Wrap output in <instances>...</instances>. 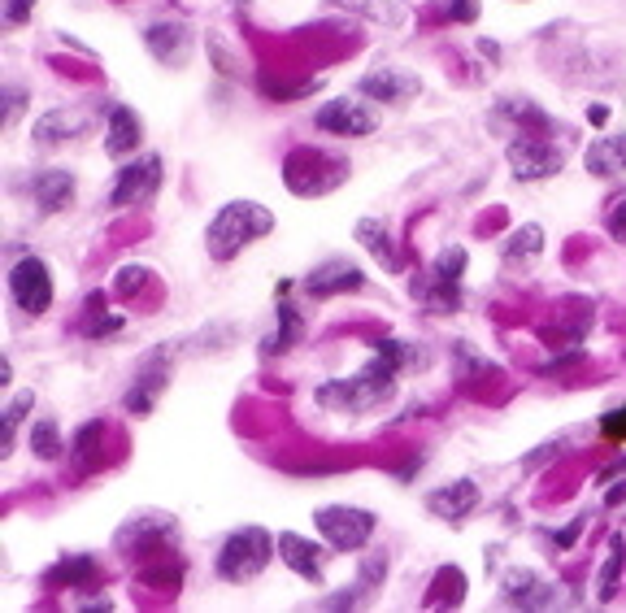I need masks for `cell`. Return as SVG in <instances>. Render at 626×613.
I'll use <instances>...</instances> for the list:
<instances>
[{"mask_svg":"<svg viewBox=\"0 0 626 613\" xmlns=\"http://www.w3.org/2000/svg\"><path fill=\"white\" fill-rule=\"evenodd\" d=\"M274 553H279V544H274L270 531H261V527L231 531L227 540H222V548H218V579H227V583L257 579V574L274 561Z\"/></svg>","mask_w":626,"mask_h":613,"instance_id":"obj_5","label":"cell"},{"mask_svg":"<svg viewBox=\"0 0 626 613\" xmlns=\"http://www.w3.org/2000/svg\"><path fill=\"white\" fill-rule=\"evenodd\" d=\"M144 48L153 53L161 66H187V57H192V27L187 22H153V27L144 31Z\"/></svg>","mask_w":626,"mask_h":613,"instance_id":"obj_14","label":"cell"},{"mask_svg":"<svg viewBox=\"0 0 626 613\" xmlns=\"http://www.w3.org/2000/svg\"><path fill=\"white\" fill-rule=\"evenodd\" d=\"M148 279V270L144 266H127V270H118V296H131L135 287H144Z\"/></svg>","mask_w":626,"mask_h":613,"instance_id":"obj_43","label":"cell"},{"mask_svg":"<svg viewBox=\"0 0 626 613\" xmlns=\"http://www.w3.org/2000/svg\"><path fill=\"white\" fill-rule=\"evenodd\" d=\"M505 161L513 170V179L518 183H540V179H553V174H561V166H566V153H561L557 144L540 140V135H513L509 148H505Z\"/></svg>","mask_w":626,"mask_h":613,"instance_id":"obj_7","label":"cell"},{"mask_svg":"<svg viewBox=\"0 0 626 613\" xmlns=\"http://www.w3.org/2000/svg\"><path fill=\"white\" fill-rule=\"evenodd\" d=\"M183 579V561L170 553V548H161V553L153 557H144V566H140V583L144 587H157V592H174Z\"/></svg>","mask_w":626,"mask_h":613,"instance_id":"obj_29","label":"cell"},{"mask_svg":"<svg viewBox=\"0 0 626 613\" xmlns=\"http://www.w3.org/2000/svg\"><path fill=\"white\" fill-rule=\"evenodd\" d=\"M566 444H570V435H557V440L540 444V448H535V453H531L527 461H522V470H540L544 461H553V457H557V453H561V448H566Z\"/></svg>","mask_w":626,"mask_h":613,"instance_id":"obj_39","label":"cell"},{"mask_svg":"<svg viewBox=\"0 0 626 613\" xmlns=\"http://www.w3.org/2000/svg\"><path fill=\"white\" fill-rule=\"evenodd\" d=\"M122 322H127V318L109 309L105 292H92V296H87V305H83L79 331L87 335V340H105V335H118V331H122Z\"/></svg>","mask_w":626,"mask_h":613,"instance_id":"obj_28","label":"cell"},{"mask_svg":"<svg viewBox=\"0 0 626 613\" xmlns=\"http://www.w3.org/2000/svg\"><path fill=\"white\" fill-rule=\"evenodd\" d=\"M583 527H587V514H583V518H574L566 531H553V544H557V548H570V544L583 535Z\"/></svg>","mask_w":626,"mask_h":613,"instance_id":"obj_45","label":"cell"},{"mask_svg":"<svg viewBox=\"0 0 626 613\" xmlns=\"http://www.w3.org/2000/svg\"><path fill=\"white\" fill-rule=\"evenodd\" d=\"M35 14V0H5V22L9 27H22Z\"/></svg>","mask_w":626,"mask_h":613,"instance_id":"obj_44","label":"cell"},{"mask_svg":"<svg viewBox=\"0 0 626 613\" xmlns=\"http://www.w3.org/2000/svg\"><path fill=\"white\" fill-rule=\"evenodd\" d=\"M274 231V214L257 200H227L214 214L205 231V248L214 261H235L248 244H257L261 235Z\"/></svg>","mask_w":626,"mask_h":613,"instance_id":"obj_2","label":"cell"},{"mask_svg":"<svg viewBox=\"0 0 626 613\" xmlns=\"http://www.w3.org/2000/svg\"><path fill=\"white\" fill-rule=\"evenodd\" d=\"M435 592H440V596H427L431 609H440V605H461V600H466V574L453 570V566H444L440 574H435Z\"/></svg>","mask_w":626,"mask_h":613,"instance_id":"obj_32","label":"cell"},{"mask_svg":"<svg viewBox=\"0 0 626 613\" xmlns=\"http://www.w3.org/2000/svg\"><path fill=\"white\" fill-rule=\"evenodd\" d=\"M453 357H457V366H461V383H470L474 374H496L492 361H487V357H474L470 344H453Z\"/></svg>","mask_w":626,"mask_h":613,"instance_id":"obj_35","label":"cell"},{"mask_svg":"<svg viewBox=\"0 0 626 613\" xmlns=\"http://www.w3.org/2000/svg\"><path fill=\"white\" fill-rule=\"evenodd\" d=\"M240 5H244V0H240Z\"/></svg>","mask_w":626,"mask_h":613,"instance_id":"obj_50","label":"cell"},{"mask_svg":"<svg viewBox=\"0 0 626 613\" xmlns=\"http://www.w3.org/2000/svg\"><path fill=\"white\" fill-rule=\"evenodd\" d=\"M579 361H583V348H566V353H557L553 361H544V366H540V374H544V379H553V374H566V370H574V366H579Z\"/></svg>","mask_w":626,"mask_h":613,"instance_id":"obj_40","label":"cell"},{"mask_svg":"<svg viewBox=\"0 0 626 613\" xmlns=\"http://www.w3.org/2000/svg\"><path fill=\"white\" fill-rule=\"evenodd\" d=\"M322 87V79H300V83H274V79H261V92L270 100H296V96H313Z\"/></svg>","mask_w":626,"mask_h":613,"instance_id":"obj_34","label":"cell"},{"mask_svg":"<svg viewBox=\"0 0 626 613\" xmlns=\"http://www.w3.org/2000/svg\"><path fill=\"white\" fill-rule=\"evenodd\" d=\"M313 522H318L322 540H327L335 553H357V548H366L374 540V527H379V518H374L370 509H357V505H322V509H313Z\"/></svg>","mask_w":626,"mask_h":613,"instance_id":"obj_6","label":"cell"},{"mask_svg":"<svg viewBox=\"0 0 626 613\" xmlns=\"http://www.w3.org/2000/svg\"><path fill=\"white\" fill-rule=\"evenodd\" d=\"M500 596H505V605H513V609H548L557 600V587L548 583L544 574L513 566L505 579H500Z\"/></svg>","mask_w":626,"mask_h":613,"instance_id":"obj_13","label":"cell"},{"mask_svg":"<svg viewBox=\"0 0 626 613\" xmlns=\"http://www.w3.org/2000/svg\"><path fill=\"white\" fill-rule=\"evenodd\" d=\"M9 296H14L22 314L31 318L48 314V305H53V270H48V261L35 253L14 261V270H9Z\"/></svg>","mask_w":626,"mask_h":613,"instance_id":"obj_8","label":"cell"},{"mask_svg":"<svg viewBox=\"0 0 626 613\" xmlns=\"http://www.w3.org/2000/svg\"><path fill=\"white\" fill-rule=\"evenodd\" d=\"M170 348H174V344H161L157 353L144 357V366H140V374H135L131 392L122 396V409H127V414H135V418L153 414L157 396L166 392V383H170Z\"/></svg>","mask_w":626,"mask_h":613,"instance_id":"obj_10","label":"cell"},{"mask_svg":"<svg viewBox=\"0 0 626 613\" xmlns=\"http://www.w3.org/2000/svg\"><path fill=\"white\" fill-rule=\"evenodd\" d=\"M413 366H427V353H422L418 344L379 340L366 366L357 374H344V379H327L313 392V400H318L322 409H331V414H370L383 400H392L400 370H413Z\"/></svg>","mask_w":626,"mask_h":613,"instance_id":"obj_1","label":"cell"},{"mask_svg":"<svg viewBox=\"0 0 626 613\" xmlns=\"http://www.w3.org/2000/svg\"><path fill=\"white\" fill-rule=\"evenodd\" d=\"M279 557H283V566L292 570V574H300V579H309V583H318L322 579V548L313 544V540H305V535H296V531H279Z\"/></svg>","mask_w":626,"mask_h":613,"instance_id":"obj_18","label":"cell"},{"mask_svg":"<svg viewBox=\"0 0 626 613\" xmlns=\"http://www.w3.org/2000/svg\"><path fill=\"white\" fill-rule=\"evenodd\" d=\"M357 92L379 100V105H405V100H413L422 92V79L409 70H370L366 79L357 83Z\"/></svg>","mask_w":626,"mask_h":613,"instance_id":"obj_15","label":"cell"},{"mask_svg":"<svg viewBox=\"0 0 626 613\" xmlns=\"http://www.w3.org/2000/svg\"><path fill=\"white\" fill-rule=\"evenodd\" d=\"M600 435L609 444H626V405H613L609 414H600Z\"/></svg>","mask_w":626,"mask_h":613,"instance_id":"obj_38","label":"cell"},{"mask_svg":"<svg viewBox=\"0 0 626 613\" xmlns=\"http://www.w3.org/2000/svg\"><path fill=\"white\" fill-rule=\"evenodd\" d=\"M435 14L466 27V22L479 18V0H435Z\"/></svg>","mask_w":626,"mask_h":613,"instance_id":"obj_36","label":"cell"},{"mask_svg":"<svg viewBox=\"0 0 626 613\" xmlns=\"http://www.w3.org/2000/svg\"><path fill=\"white\" fill-rule=\"evenodd\" d=\"M31 453L40 461H57L61 453H66V444H61V431H57L53 418H40L31 427Z\"/></svg>","mask_w":626,"mask_h":613,"instance_id":"obj_33","label":"cell"},{"mask_svg":"<svg viewBox=\"0 0 626 613\" xmlns=\"http://www.w3.org/2000/svg\"><path fill=\"white\" fill-rule=\"evenodd\" d=\"M622 474H626V457H618V461H609V466H605V470H600V474H596V483H613V479H622Z\"/></svg>","mask_w":626,"mask_h":613,"instance_id":"obj_47","label":"cell"},{"mask_svg":"<svg viewBox=\"0 0 626 613\" xmlns=\"http://www.w3.org/2000/svg\"><path fill=\"white\" fill-rule=\"evenodd\" d=\"M70 461H74V470L79 474H92L100 461H105V418H92V422H83V427L74 431Z\"/></svg>","mask_w":626,"mask_h":613,"instance_id":"obj_23","label":"cell"},{"mask_svg":"<svg viewBox=\"0 0 626 613\" xmlns=\"http://www.w3.org/2000/svg\"><path fill=\"white\" fill-rule=\"evenodd\" d=\"M22 100H27V92H22V87H5V127L14 122V114L22 109Z\"/></svg>","mask_w":626,"mask_h":613,"instance_id":"obj_46","label":"cell"},{"mask_svg":"<svg viewBox=\"0 0 626 613\" xmlns=\"http://www.w3.org/2000/svg\"><path fill=\"white\" fill-rule=\"evenodd\" d=\"M622 500H626V479H622V483H613V487H609V496H605V505H609V509H618V505H622Z\"/></svg>","mask_w":626,"mask_h":613,"instance_id":"obj_48","label":"cell"},{"mask_svg":"<svg viewBox=\"0 0 626 613\" xmlns=\"http://www.w3.org/2000/svg\"><path fill=\"white\" fill-rule=\"evenodd\" d=\"M100 579V566H96V557H61L53 570L44 574V583H53V587H70V592H83V587H92Z\"/></svg>","mask_w":626,"mask_h":613,"instance_id":"obj_27","label":"cell"},{"mask_svg":"<svg viewBox=\"0 0 626 613\" xmlns=\"http://www.w3.org/2000/svg\"><path fill=\"white\" fill-rule=\"evenodd\" d=\"M466 266H470V253L461 244H448L435 253V261L427 266L418 283H413V300L431 314H457L461 305V279H466Z\"/></svg>","mask_w":626,"mask_h":613,"instance_id":"obj_3","label":"cell"},{"mask_svg":"<svg viewBox=\"0 0 626 613\" xmlns=\"http://www.w3.org/2000/svg\"><path fill=\"white\" fill-rule=\"evenodd\" d=\"M83 131H87V114H83V109H48V114L35 118L31 140L40 144V148H53V144L74 140V135H83Z\"/></svg>","mask_w":626,"mask_h":613,"instance_id":"obj_21","label":"cell"},{"mask_svg":"<svg viewBox=\"0 0 626 613\" xmlns=\"http://www.w3.org/2000/svg\"><path fill=\"white\" fill-rule=\"evenodd\" d=\"M300 340H305V322H300L292 300H279V327L261 340V357H283V353H292Z\"/></svg>","mask_w":626,"mask_h":613,"instance_id":"obj_25","label":"cell"},{"mask_svg":"<svg viewBox=\"0 0 626 613\" xmlns=\"http://www.w3.org/2000/svg\"><path fill=\"white\" fill-rule=\"evenodd\" d=\"M587 174H600V179H613V174L626 170V135H605V140H592L583 157Z\"/></svg>","mask_w":626,"mask_h":613,"instance_id":"obj_26","label":"cell"},{"mask_svg":"<svg viewBox=\"0 0 626 613\" xmlns=\"http://www.w3.org/2000/svg\"><path fill=\"white\" fill-rule=\"evenodd\" d=\"M361 287H366V270H361L357 261H348V257L322 261V266H313L309 279H305V292L313 300H331V296H344V292H361Z\"/></svg>","mask_w":626,"mask_h":613,"instance_id":"obj_12","label":"cell"},{"mask_svg":"<svg viewBox=\"0 0 626 613\" xmlns=\"http://www.w3.org/2000/svg\"><path fill=\"white\" fill-rule=\"evenodd\" d=\"M140 135H144V127L127 105H109V118H105V153L109 157H118V161L131 157L135 148H140Z\"/></svg>","mask_w":626,"mask_h":613,"instance_id":"obj_20","label":"cell"},{"mask_svg":"<svg viewBox=\"0 0 626 613\" xmlns=\"http://www.w3.org/2000/svg\"><path fill=\"white\" fill-rule=\"evenodd\" d=\"M31 196L40 200L44 214H61V209H70V200H74V174L70 170H35Z\"/></svg>","mask_w":626,"mask_h":613,"instance_id":"obj_22","label":"cell"},{"mask_svg":"<svg viewBox=\"0 0 626 613\" xmlns=\"http://www.w3.org/2000/svg\"><path fill=\"white\" fill-rule=\"evenodd\" d=\"M348 179V161L331 157L322 148H292L283 161V183L292 196H327Z\"/></svg>","mask_w":626,"mask_h":613,"instance_id":"obj_4","label":"cell"},{"mask_svg":"<svg viewBox=\"0 0 626 613\" xmlns=\"http://www.w3.org/2000/svg\"><path fill=\"white\" fill-rule=\"evenodd\" d=\"M622 570H626V535H622V531H613V535H609L605 570H600V579H596V596H600V600H613V596H618Z\"/></svg>","mask_w":626,"mask_h":613,"instance_id":"obj_30","label":"cell"},{"mask_svg":"<svg viewBox=\"0 0 626 613\" xmlns=\"http://www.w3.org/2000/svg\"><path fill=\"white\" fill-rule=\"evenodd\" d=\"M540 248H544V227L527 222V227H518V231L509 235L505 261H531V257H540Z\"/></svg>","mask_w":626,"mask_h":613,"instance_id":"obj_31","label":"cell"},{"mask_svg":"<svg viewBox=\"0 0 626 613\" xmlns=\"http://www.w3.org/2000/svg\"><path fill=\"white\" fill-rule=\"evenodd\" d=\"M161 157L157 153H148L140 161H131V166H122L118 170V179H114V192H109V209H135V205H148V200L157 196V187H161Z\"/></svg>","mask_w":626,"mask_h":613,"instance_id":"obj_9","label":"cell"},{"mask_svg":"<svg viewBox=\"0 0 626 613\" xmlns=\"http://www.w3.org/2000/svg\"><path fill=\"white\" fill-rule=\"evenodd\" d=\"M383 574H387V557H383V553H370L366 561H361V574H357V579L366 583V587H374V583L383 579Z\"/></svg>","mask_w":626,"mask_h":613,"instance_id":"obj_41","label":"cell"},{"mask_svg":"<svg viewBox=\"0 0 626 613\" xmlns=\"http://www.w3.org/2000/svg\"><path fill=\"white\" fill-rule=\"evenodd\" d=\"M79 609H114V600L100 596V600H79Z\"/></svg>","mask_w":626,"mask_h":613,"instance_id":"obj_49","label":"cell"},{"mask_svg":"<svg viewBox=\"0 0 626 613\" xmlns=\"http://www.w3.org/2000/svg\"><path fill=\"white\" fill-rule=\"evenodd\" d=\"M605 227H609V240H613V244H626V196L609 209V222H605Z\"/></svg>","mask_w":626,"mask_h":613,"instance_id":"obj_42","label":"cell"},{"mask_svg":"<svg viewBox=\"0 0 626 613\" xmlns=\"http://www.w3.org/2000/svg\"><path fill=\"white\" fill-rule=\"evenodd\" d=\"M31 405H35V392H18L14 400H9V409H5V448L14 444V431H18V422L27 418Z\"/></svg>","mask_w":626,"mask_h":613,"instance_id":"obj_37","label":"cell"},{"mask_svg":"<svg viewBox=\"0 0 626 613\" xmlns=\"http://www.w3.org/2000/svg\"><path fill=\"white\" fill-rule=\"evenodd\" d=\"M427 509L444 522H461V518H470L474 509H479V487H474V479H457L448 487H435V492L427 496Z\"/></svg>","mask_w":626,"mask_h":613,"instance_id":"obj_17","label":"cell"},{"mask_svg":"<svg viewBox=\"0 0 626 613\" xmlns=\"http://www.w3.org/2000/svg\"><path fill=\"white\" fill-rule=\"evenodd\" d=\"M335 9H348V14L366 18V22H379V27H405L409 18V0H327Z\"/></svg>","mask_w":626,"mask_h":613,"instance_id":"obj_24","label":"cell"},{"mask_svg":"<svg viewBox=\"0 0 626 613\" xmlns=\"http://www.w3.org/2000/svg\"><path fill=\"white\" fill-rule=\"evenodd\" d=\"M313 127L327 135H340V140H361V135L379 131V118H374L366 105H357V100H327V105L313 114Z\"/></svg>","mask_w":626,"mask_h":613,"instance_id":"obj_11","label":"cell"},{"mask_svg":"<svg viewBox=\"0 0 626 613\" xmlns=\"http://www.w3.org/2000/svg\"><path fill=\"white\" fill-rule=\"evenodd\" d=\"M357 244L366 248V253L379 261L387 274H400V270H405V253H400V244L392 240V231H387L379 218H361V222H357Z\"/></svg>","mask_w":626,"mask_h":613,"instance_id":"obj_19","label":"cell"},{"mask_svg":"<svg viewBox=\"0 0 626 613\" xmlns=\"http://www.w3.org/2000/svg\"><path fill=\"white\" fill-rule=\"evenodd\" d=\"M179 535L170 518H131L127 527L118 531V548H131V553L140 557H153L161 548H170V540Z\"/></svg>","mask_w":626,"mask_h":613,"instance_id":"obj_16","label":"cell"}]
</instances>
